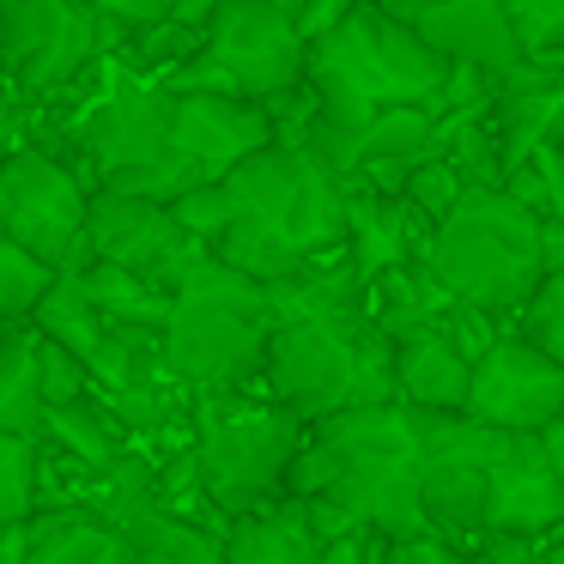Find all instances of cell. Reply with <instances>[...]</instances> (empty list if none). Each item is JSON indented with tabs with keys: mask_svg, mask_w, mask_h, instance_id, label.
Segmentation results:
<instances>
[{
	"mask_svg": "<svg viewBox=\"0 0 564 564\" xmlns=\"http://www.w3.org/2000/svg\"><path fill=\"white\" fill-rule=\"evenodd\" d=\"M346 7H352V0H297V31H304V43H316L328 25H340Z\"/></svg>",
	"mask_w": 564,
	"mask_h": 564,
	"instance_id": "34",
	"label": "cell"
},
{
	"mask_svg": "<svg viewBox=\"0 0 564 564\" xmlns=\"http://www.w3.org/2000/svg\"><path fill=\"white\" fill-rule=\"evenodd\" d=\"M389 352L394 340L370 328L365 310L280 316L268 328V352H261V389L304 425L346 413V406H377V401H394Z\"/></svg>",
	"mask_w": 564,
	"mask_h": 564,
	"instance_id": "5",
	"label": "cell"
},
{
	"mask_svg": "<svg viewBox=\"0 0 564 564\" xmlns=\"http://www.w3.org/2000/svg\"><path fill=\"white\" fill-rule=\"evenodd\" d=\"M171 159L183 164L188 183H219L231 164H243L280 134L268 104L219 98V91H171Z\"/></svg>",
	"mask_w": 564,
	"mask_h": 564,
	"instance_id": "13",
	"label": "cell"
},
{
	"mask_svg": "<svg viewBox=\"0 0 564 564\" xmlns=\"http://www.w3.org/2000/svg\"><path fill=\"white\" fill-rule=\"evenodd\" d=\"M365 7H377V13H389V19H401V25H413V19L425 13L431 0H365Z\"/></svg>",
	"mask_w": 564,
	"mask_h": 564,
	"instance_id": "36",
	"label": "cell"
},
{
	"mask_svg": "<svg viewBox=\"0 0 564 564\" xmlns=\"http://www.w3.org/2000/svg\"><path fill=\"white\" fill-rule=\"evenodd\" d=\"M413 31L431 43V55L479 67L491 79H503L522 62V43H516V25H510V7L503 0H431L425 13L413 19Z\"/></svg>",
	"mask_w": 564,
	"mask_h": 564,
	"instance_id": "14",
	"label": "cell"
},
{
	"mask_svg": "<svg viewBox=\"0 0 564 564\" xmlns=\"http://www.w3.org/2000/svg\"><path fill=\"white\" fill-rule=\"evenodd\" d=\"M268 328H273L268 285L225 268L207 249V256H195V268L171 292V316L159 328L164 377L188 394L256 389L261 352H268Z\"/></svg>",
	"mask_w": 564,
	"mask_h": 564,
	"instance_id": "4",
	"label": "cell"
},
{
	"mask_svg": "<svg viewBox=\"0 0 564 564\" xmlns=\"http://www.w3.org/2000/svg\"><path fill=\"white\" fill-rule=\"evenodd\" d=\"M7 110H13V86H7V74H0V122H7Z\"/></svg>",
	"mask_w": 564,
	"mask_h": 564,
	"instance_id": "38",
	"label": "cell"
},
{
	"mask_svg": "<svg viewBox=\"0 0 564 564\" xmlns=\"http://www.w3.org/2000/svg\"><path fill=\"white\" fill-rule=\"evenodd\" d=\"M55 280V268H43L31 249H19L13 237H0V328H19V322H31V310H37L43 285Z\"/></svg>",
	"mask_w": 564,
	"mask_h": 564,
	"instance_id": "25",
	"label": "cell"
},
{
	"mask_svg": "<svg viewBox=\"0 0 564 564\" xmlns=\"http://www.w3.org/2000/svg\"><path fill=\"white\" fill-rule=\"evenodd\" d=\"M503 7H516V0H503Z\"/></svg>",
	"mask_w": 564,
	"mask_h": 564,
	"instance_id": "41",
	"label": "cell"
},
{
	"mask_svg": "<svg viewBox=\"0 0 564 564\" xmlns=\"http://www.w3.org/2000/svg\"><path fill=\"white\" fill-rule=\"evenodd\" d=\"M564 406V370L540 346H528L516 328H498L474 352L462 413L491 431H540Z\"/></svg>",
	"mask_w": 564,
	"mask_h": 564,
	"instance_id": "12",
	"label": "cell"
},
{
	"mask_svg": "<svg viewBox=\"0 0 564 564\" xmlns=\"http://www.w3.org/2000/svg\"><path fill=\"white\" fill-rule=\"evenodd\" d=\"M86 7H98V13L122 31H140V25H152V19H164L171 0H86Z\"/></svg>",
	"mask_w": 564,
	"mask_h": 564,
	"instance_id": "32",
	"label": "cell"
},
{
	"mask_svg": "<svg viewBox=\"0 0 564 564\" xmlns=\"http://www.w3.org/2000/svg\"><path fill=\"white\" fill-rule=\"evenodd\" d=\"M0 237H7V207H0Z\"/></svg>",
	"mask_w": 564,
	"mask_h": 564,
	"instance_id": "40",
	"label": "cell"
},
{
	"mask_svg": "<svg viewBox=\"0 0 564 564\" xmlns=\"http://www.w3.org/2000/svg\"><path fill=\"white\" fill-rule=\"evenodd\" d=\"M225 219L213 256L249 280L273 285L310 261L346 249V183L304 147V140L273 134L261 152L219 176Z\"/></svg>",
	"mask_w": 564,
	"mask_h": 564,
	"instance_id": "1",
	"label": "cell"
},
{
	"mask_svg": "<svg viewBox=\"0 0 564 564\" xmlns=\"http://www.w3.org/2000/svg\"><path fill=\"white\" fill-rule=\"evenodd\" d=\"M467 564H546V552L528 546V540H479Z\"/></svg>",
	"mask_w": 564,
	"mask_h": 564,
	"instance_id": "33",
	"label": "cell"
},
{
	"mask_svg": "<svg viewBox=\"0 0 564 564\" xmlns=\"http://www.w3.org/2000/svg\"><path fill=\"white\" fill-rule=\"evenodd\" d=\"M389 370H394V401L401 406H419V413H462L474 358H467L443 328H419V334H401V340H394Z\"/></svg>",
	"mask_w": 564,
	"mask_h": 564,
	"instance_id": "16",
	"label": "cell"
},
{
	"mask_svg": "<svg viewBox=\"0 0 564 564\" xmlns=\"http://www.w3.org/2000/svg\"><path fill=\"white\" fill-rule=\"evenodd\" d=\"M370 564H467V552L449 546L443 534H413V540L370 534Z\"/></svg>",
	"mask_w": 564,
	"mask_h": 564,
	"instance_id": "31",
	"label": "cell"
},
{
	"mask_svg": "<svg viewBox=\"0 0 564 564\" xmlns=\"http://www.w3.org/2000/svg\"><path fill=\"white\" fill-rule=\"evenodd\" d=\"M86 249H91V261H110V268L140 273V280L159 285V292H176V280L195 268V256H207V249L171 219L164 200L116 195V188H91Z\"/></svg>",
	"mask_w": 564,
	"mask_h": 564,
	"instance_id": "10",
	"label": "cell"
},
{
	"mask_svg": "<svg viewBox=\"0 0 564 564\" xmlns=\"http://www.w3.org/2000/svg\"><path fill=\"white\" fill-rule=\"evenodd\" d=\"M431 225L406 207L401 195H377V188L346 183V261H352L358 280H377L389 268H406L419 261Z\"/></svg>",
	"mask_w": 564,
	"mask_h": 564,
	"instance_id": "15",
	"label": "cell"
},
{
	"mask_svg": "<svg viewBox=\"0 0 564 564\" xmlns=\"http://www.w3.org/2000/svg\"><path fill=\"white\" fill-rule=\"evenodd\" d=\"M498 188H510L534 219H558L564 225V152H558V140H540Z\"/></svg>",
	"mask_w": 564,
	"mask_h": 564,
	"instance_id": "24",
	"label": "cell"
},
{
	"mask_svg": "<svg viewBox=\"0 0 564 564\" xmlns=\"http://www.w3.org/2000/svg\"><path fill=\"white\" fill-rule=\"evenodd\" d=\"M200 55L249 104L292 98V91H304V74H310V43L297 31V13L280 7V0H225L207 25Z\"/></svg>",
	"mask_w": 564,
	"mask_h": 564,
	"instance_id": "9",
	"label": "cell"
},
{
	"mask_svg": "<svg viewBox=\"0 0 564 564\" xmlns=\"http://www.w3.org/2000/svg\"><path fill=\"white\" fill-rule=\"evenodd\" d=\"M0 207H7V237L55 273H79L91 261L86 249V207L91 183L67 159H55L37 140H13L0 152Z\"/></svg>",
	"mask_w": 564,
	"mask_h": 564,
	"instance_id": "8",
	"label": "cell"
},
{
	"mask_svg": "<svg viewBox=\"0 0 564 564\" xmlns=\"http://www.w3.org/2000/svg\"><path fill=\"white\" fill-rule=\"evenodd\" d=\"M79 280H86L91 304H98V316H104V328H164V316H171V292L147 285L140 273H128V268L86 261Z\"/></svg>",
	"mask_w": 564,
	"mask_h": 564,
	"instance_id": "21",
	"label": "cell"
},
{
	"mask_svg": "<svg viewBox=\"0 0 564 564\" xmlns=\"http://www.w3.org/2000/svg\"><path fill=\"white\" fill-rule=\"evenodd\" d=\"M564 534V479L534 431H491L486 443V540L546 546Z\"/></svg>",
	"mask_w": 564,
	"mask_h": 564,
	"instance_id": "11",
	"label": "cell"
},
{
	"mask_svg": "<svg viewBox=\"0 0 564 564\" xmlns=\"http://www.w3.org/2000/svg\"><path fill=\"white\" fill-rule=\"evenodd\" d=\"M534 437H540V449H546V462L558 467V479H564V406H558V413H552L546 425L534 431Z\"/></svg>",
	"mask_w": 564,
	"mask_h": 564,
	"instance_id": "35",
	"label": "cell"
},
{
	"mask_svg": "<svg viewBox=\"0 0 564 564\" xmlns=\"http://www.w3.org/2000/svg\"><path fill=\"white\" fill-rule=\"evenodd\" d=\"M510 25L522 55H552L564 50V0H516L510 7Z\"/></svg>",
	"mask_w": 564,
	"mask_h": 564,
	"instance_id": "30",
	"label": "cell"
},
{
	"mask_svg": "<svg viewBox=\"0 0 564 564\" xmlns=\"http://www.w3.org/2000/svg\"><path fill=\"white\" fill-rule=\"evenodd\" d=\"M31 328H37L43 340L67 346L74 358H86V370H91V352H98V340H104V316H98V304H91L79 273H55V280L43 285L37 310H31Z\"/></svg>",
	"mask_w": 564,
	"mask_h": 564,
	"instance_id": "20",
	"label": "cell"
},
{
	"mask_svg": "<svg viewBox=\"0 0 564 564\" xmlns=\"http://www.w3.org/2000/svg\"><path fill=\"white\" fill-rule=\"evenodd\" d=\"M37 365H43V406H67V401H86L91 394L86 358H74L67 346L43 340V334H37Z\"/></svg>",
	"mask_w": 564,
	"mask_h": 564,
	"instance_id": "29",
	"label": "cell"
},
{
	"mask_svg": "<svg viewBox=\"0 0 564 564\" xmlns=\"http://www.w3.org/2000/svg\"><path fill=\"white\" fill-rule=\"evenodd\" d=\"M219 546H225V564H322L328 540L310 528L297 498H268L256 510H237Z\"/></svg>",
	"mask_w": 564,
	"mask_h": 564,
	"instance_id": "17",
	"label": "cell"
},
{
	"mask_svg": "<svg viewBox=\"0 0 564 564\" xmlns=\"http://www.w3.org/2000/svg\"><path fill=\"white\" fill-rule=\"evenodd\" d=\"M37 503V443L0 431V528H13Z\"/></svg>",
	"mask_w": 564,
	"mask_h": 564,
	"instance_id": "27",
	"label": "cell"
},
{
	"mask_svg": "<svg viewBox=\"0 0 564 564\" xmlns=\"http://www.w3.org/2000/svg\"><path fill=\"white\" fill-rule=\"evenodd\" d=\"M43 437H55L79 467H104V462L122 455V449H116L122 431H116V419L104 413L91 394H86V401H67V406H43Z\"/></svg>",
	"mask_w": 564,
	"mask_h": 564,
	"instance_id": "23",
	"label": "cell"
},
{
	"mask_svg": "<svg viewBox=\"0 0 564 564\" xmlns=\"http://www.w3.org/2000/svg\"><path fill=\"white\" fill-rule=\"evenodd\" d=\"M462 188H467V183L455 176L449 159H419L413 171H406V183H401V200H406V207H413L425 225H437L443 213L455 207V195H462Z\"/></svg>",
	"mask_w": 564,
	"mask_h": 564,
	"instance_id": "28",
	"label": "cell"
},
{
	"mask_svg": "<svg viewBox=\"0 0 564 564\" xmlns=\"http://www.w3.org/2000/svg\"><path fill=\"white\" fill-rule=\"evenodd\" d=\"M419 268L455 297L503 328L546 280V225L498 183H467L455 207L425 231Z\"/></svg>",
	"mask_w": 564,
	"mask_h": 564,
	"instance_id": "2",
	"label": "cell"
},
{
	"mask_svg": "<svg viewBox=\"0 0 564 564\" xmlns=\"http://www.w3.org/2000/svg\"><path fill=\"white\" fill-rule=\"evenodd\" d=\"M0 431L43 443V365H37V328H0Z\"/></svg>",
	"mask_w": 564,
	"mask_h": 564,
	"instance_id": "19",
	"label": "cell"
},
{
	"mask_svg": "<svg viewBox=\"0 0 564 564\" xmlns=\"http://www.w3.org/2000/svg\"><path fill=\"white\" fill-rule=\"evenodd\" d=\"M122 534L134 540L140 564H225V546H219V540L200 534L195 522H183V516H171V510L134 516Z\"/></svg>",
	"mask_w": 564,
	"mask_h": 564,
	"instance_id": "22",
	"label": "cell"
},
{
	"mask_svg": "<svg viewBox=\"0 0 564 564\" xmlns=\"http://www.w3.org/2000/svg\"><path fill=\"white\" fill-rule=\"evenodd\" d=\"M25 564H140V552L122 528L98 522L91 510H55L31 516Z\"/></svg>",
	"mask_w": 564,
	"mask_h": 564,
	"instance_id": "18",
	"label": "cell"
},
{
	"mask_svg": "<svg viewBox=\"0 0 564 564\" xmlns=\"http://www.w3.org/2000/svg\"><path fill=\"white\" fill-rule=\"evenodd\" d=\"M128 31L86 0H0V74L19 104H62L122 50Z\"/></svg>",
	"mask_w": 564,
	"mask_h": 564,
	"instance_id": "7",
	"label": "cell"
},
{
	"mask_svg": "<svg viewBox=\"0 0 564 564\" xmlns=\"http://www.w3.org/2000/svg\"><path fill=\"white\" fill-rule=\"evenodd\" d=\"M540 552H546V564H564V534H558V540H546Z\"/></svg>",
	"mask_w": 564,
	"mask_h": 564,
	"instance_id": "37",
	"label": "cell"
},
{
	"mask_svg": "<svg viewBox=\"0 0 564 564\" xmlns=\"http://www.w3.org/2000/svg\"><path fill=\"white\" fill-rule=\"evenodd\" d=\"M516 334H522L528 346H540V352L564 370V261L546 268V280L534 285V297L516 310Z\"/></svg>",
	"mask_w": 564,
	"mask_h": 564,
	"instance_id": "26",
	"label": "cell"
},
{
	"mask_svg": "<svg viewBox=\"0 0 564 564\" xmlns=\"http://www.w3.org/2000/svg\"><path fill=\"white\" fill-rule=\"evenodd\" d=\"M195 419V486L219 510H256L285 498V467L304 443V419L256 389H207L188 394Z\"/></svg>",
	"mask_w": 564,
	"mask_h": 564,
	"instance_id": "6",
	"label": "cell"
},
{
	"mask_svg": "<svg viewBox=\"0 0 564 564\" xmlns=\"http://www.w3.org/2000/svg\"><path fill=\"white\" fill-rule=\"evenodd\" d=\"M443 74H449V62L431 55V43L413 25L352 0L340 25H328L310 43L304 91L316 98V122L358 128L377 110H394V104H425L437 116Z\"/></svg>",
	"mask_w": 564,
	"mask_h": 564,
	"instance_id": "3",
	"label": "cell"
},
{
	"mask_svg": "<svg viewBox=\"0 0 564 564\" xmlns=\"http://www.w3.org/2000/svg\"><path fill=\"white\" fill-rule=\"evenodd\" d=\"M552 140H558V152H564V122H558V128H552Z\"/></svg>",
	"mask_w": 564,
	"mask_h": 564,
	"instance_id": "39",
	"label": "cell"
}]
</instances>
